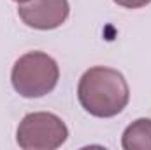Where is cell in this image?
Instances as JSON below:
<instances>
[{"label":"cell","mask_w":151,"mask_h":150,"mask_svg":"<svg viewBox=\"0 0 151 150\" xmlns=\"http://www.w3.org/2000/svg\"><path fill=\"white\" fill-rule=\"evenodd\" d=\"M77 97L84 111L99 118H111L127 108L130 88L119 71L97 66L81 76Z\"/></svg>","instance_id":"cell-1"},{"label":"cell","mask_w":151,"mask_h":150,"mask_svg":"<svg viewBox=\"0 0 151 150\" xmlns=\"http://www.w3.org/2000/svg\"><path fill=\"white\" fill-rule=\"evenodd\" d=\"M60 69L53 57L42 51H28L21 55L11 73L14 90L27 99L47 95L58 83Z\"/></svg>","instance_id":"cell-2"},{"label":"cell","mask_w":151,"mask_h":150,"mask_svg":"<svg viewBox=\"0 0 151 150\" xmlns=\"http://www.w3.org/2000/svg\"><path fill=\"white\" fill-rule=\"evenodd\" d=\"M69 138L65 122L55 113H28L18 125L16 141L25 150H55Z\"/></svg>","instance_id":"cell-3"},{"label":"cell","mask_w":151,"mask_h":150,"mask_svg":"<svg viewBox=\"0 0 151 150\" xmlns=\"http://www.w3.org/2000/svg\"><path fill=\"white\" fill-rule=\"evenodd\" d=\"M69 11V0H28L19 4L18 16L30 28L53 30L65 23Z\"/></svg>","instance_id":"cell-4"},{"label":"cell","mask_w":151,"mask_h":150,"mask_svg":"<svg viewBox=\"0 0 151 150\" xmlns=\"http://www.w3.org/2000/svg\"><path fill=\"white\" fill-rule=\"evenodd\" d=\"M125 150H151V120L137 118L132 122L121 138Z\"/></svg>","instance_id":"cell-5"},{"label":"cell","mask_w":151,"mask_h":150,"mask_svg":"<svg viewBox=\"0 0 151 150\" xmlns=\"http://www.w3.org/2000/svg\"><path fill=\"white\" fill-rule=\"evenodd\" d=\"M113 2L121 7H127V9H139V7L148 5L151 0H113Z\"/></svg>","instance_id":"cell-6"},{"label":"cell","mask_w":151,"mask_h":150,"mask_svg":"<svg viewBox=\"0 0 151 150\" xmlns=\"http://www.w3.org/2000/svg\"><path fill=\"white\" fill-rule=\"evenodd\" d=\"M14 2H18V4H23V2H28V0H14Z\"/></svg>","instance_id":"cell-7"}]
</instances>
